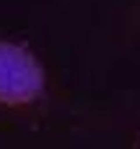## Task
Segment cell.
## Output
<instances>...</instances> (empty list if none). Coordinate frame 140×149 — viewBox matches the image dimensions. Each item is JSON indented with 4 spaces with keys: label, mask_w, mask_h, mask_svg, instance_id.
I'll return each instance as SVG.
<instances>
[{
    "label": "cell",
    "mask_w": 140,
    "mask_h": 149,
    "mask_svg": "<svg viewBox=\"0 0 140 149\" xmlns=\"http://www.w3.org/2000/svg\"><path fill=\"white\" fill-rule=\"evenodd\" d=\"M40 67L30 53L7 42H0V102L26 103L41 88Z\"/></svg>",
    "instance_id": "obj_1"
}]
</instances>
